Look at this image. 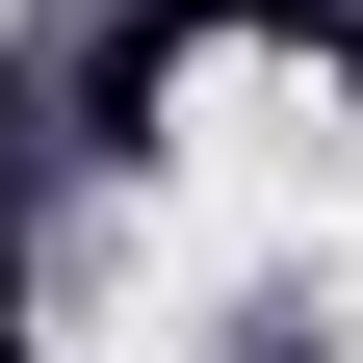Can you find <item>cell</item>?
Listing matches in <instances>:
<instances>
[{"label": "cell", "instance_id": "cell-1", "mask_svg": "<svg viewBox=\"0 0 363 363\" xmlns=\"http://www.w3.org/2000/svg\"><path fill=\"white\" fill-rule=\"evenodd\" d=\"M0 363H26V311H0Z\"/></svg>", "mask_w": 363, "mask_h": 363}]
</instances>
